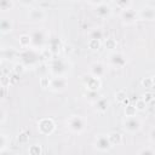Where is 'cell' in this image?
<instances>
[{
	"mask_svg": "<svg viewBox=\"0 0 155 155\" xmlns=\"http://www.w3.org/2000/svg\"><path fill=\"white\" fill-rule=\"evenodd\" d=\"M50 71L54 78L65 76L69 71V64L65 59L59 57H53L50 61Z\"/></svg>",
	"mask_w": 155,
	"mask_h": 155,
	"instance_id": "6da1fadb",
	"label": "cell"
},
{
	"mask_svg": "<svg viewBox=\"0 0 155 155\" xmlns=\"http://www.w3.org/2000/svg\"><path fill=\"white\" fill-rule=\"evenodd\" d=\"M67 128L73 133H82L86 128V120L80 115H70L65 120Z\"/></svg>",
	"mask_w": 155,
	"mask_h": 155,
	"instance_id": "7a4b0ae2",
	"label": "cell"
},
{
	"mask_svg": "<svg viewBox=\"0 0 155 155\" xmlns=\"http://www.w3.org/2000/svg\"><path fill=\"white\" fill-rule=\"evenodd\" d=\"M36 127L40 134L42 136H50L56 130V124L51 117H42L36 122Z\"/></svg>",
	"mask_w": 155,
	"mask_h": 155,
	"instance_id": "3957f363",
	"label": "cell"
},
{
	"mask_svg": "<svg viewBox=\"0 0 155 155\" xmlns=\"http://www.w3.org/2000/svg\"><path fill=\"white\" fill-rule=\"evenodd\" d=\"M81 82H82V85L87 88V91H90V92H98L99 88L102 87V81H101V79L92 76L90 73L82 75Z\"/></svg>",
	"mask_w": 155,
	"mask_h": 155,
	"instance_id": "277c9868",
	"label": "cell"
},
{
	"mask_svg": "<svg viewBox=\"0 0 155 155\" xmlns=\"http://www.w3.org/2000/svg\"><path fill=\"white\" fill-rule=\"evenodd\" d=\"M122 128L125 132L127 133H137L142 130V121L137 117V116H133V117H125L124 122H122Z\"/></svg>",
	"mask_w": 155,
	"mask_h": 155,
	"instance_id": "5b68a950",
	"label": "cell"
},
{
	"mask_svg": "<svg viewBox=\"0 0 155 155\" xmlns=\"http://www.w3.org/2000/svg\"><path fill=\"white\" fill-rule=\"evenodd\" d=\"M40 57V52L38 53L35 48H27L24 50L22 53H21V58H22V63L25 65V64H29V65H33Z\"/></svg>",
	"mask_w": 155,
	"mask_h": 155,
	"instance_id": "8992f818",
	"label": "cell"
},
{
	"mask_svg": "<svg viewBox=\"0 0 155 155\" xmlns=\"http://www.w3.org/2000/svg\"><path fill=\"white\" fill-rule=\"evenodd\" d=\"M91 5L96 6V15L99 18H108L111 15V7L105 1H98V2H90Z\"/></svg>",
	"mask_w": 155,
	"mask_h": 155,
	"instance_id": "52a82bcc",
	"label": "cell"
},
{
	"mask_svg": "<svg viewBox=\"0 0 155 155\" xmlns=\"http://www.w3.org/2000/svg\"><path fill=\"white\" fill-rule=\"evenodd\" d=\"M111 143L109 140L108 134H98L94 138V148L99 151H108L111 149Z\"/></svg>",
	"mask_w": 155,
	"mask_h": 155,
	"instance_id": "ba28073f",
	"label": "cell"
},
{
	"mask_svg": "<svg viewBox=\"0 0 155 155\" xmlns=\"http://www.w3.org/2000/svg\"><path fill=\"white\" fill-rule=\"evenodd\" d=\"M120 18H121V21H122L124 24L130 25V24H133L139 17H138V12H137L136 10H133V8L130 7V8H127V10L121 11Z\"/></svg>",
	"mask_w": 155,
	"mask_h": 155,
	"instance_id": "9c48e42d",
	"label": "cell"
},
{
	"mask_svg": "<svg viewBox=\"0 0 155 155\" xmlns=\"http://www.w3.org/2000/svg\"><path fill=\"white\" fill-rule=\"evenodd\" d=\"M109 63L115 68H124L127 64V59L121 52H113L109 56Z\"/></svg>",
	"mask_w": 155,
	"mask_h": 155,
	"instance_id": "30bf717a",
	"label": "cell"
},
{
	"mask_svg": "<svg viewBox=\"0 0 155 155\" xmlns=\"http://www.w3.org/2000/svg\"><path fill=\"white\" fill-rule=\"evenodd\" d=\"M46 17V13L42 8L40 7H31L29 8L28 11V18L30 22L33 23H39V22H42Z\"/></svg>",
	"mask_w": 155,
	"mask_h": 155,
	"instance_id": "8fae6325",
	"label": "cell"
},
{
	"mask_svg": "<svg viewBox=\"0 0 155 155\" xmlns=\"http://www.w3.org/2000/svg\"><path fill=\"white\" fill-rule=\"evenodd\" d=\"M68 87V79L65 76H61V78H53L51 79V86L50 88L53 92H62Z\"/></svg>",
	"mask_w": 155,
	"mask_h": 155,
	"instance_id": "7c38bea8",
	"label": "cell"
},
{
	"mask_svg": "<svg viewBox=\"0 0 155 155\" xmlns=\"http://www.w3.org/2000/svg\"><path fill=\"white\" fill-rule=\"evenodd\" d=\"M30 36H31V46H33V48H38V47H41L42 45H44V42H45V40H46V35H45V33L41 30V29H39V30H34L31 34H30Z\"/></svg>",
	"mask_w": 155,
	"mask_h": 155,
	"instance_id": "4fadbf2b",
	"label": "cell"
},
{
	"mask_svg": "<svg viewBox=\"0 0 155 155\" xmlns=\"http://www.w3.org/2000/svg\"><path fill=\"white\" fill-rule=\"evenodd\" d=\"M138 17L143 21H155V7L153 6H144L139 10Z\"/></svg>",
	"mask_w": 155,
	"mask_h": 155,
	"instance_id": "5bb4252c",
	"label": "cell"
},
{
	"mask_svg": "<svg viewBox=\"0 0 155 155\" xmlns=\"http://www.w3.org/2000/svg\"><path fill=\"white\" fill-rule=\"evenodd\" d=\"M90 74L92 76H94V78H98V79L104 76V74H105V65H104V63H102V62L92 63L91 67H90Z\"/></svg>",
	"mask_w": 155,
	"mask_h": 155,
	"instance_id": "9a60e30c",
	"label": "cell"
},
{
	"mask_svg": "<svg viewBox=\"0 0 155 155\" xmlns=\"http://www.w3.org/2000/svg\"><path fill=\"white\" fill-rule=\"evenodd\" d=\"M94 108L98 113H105L109 108V99L107 97H99L94 101Z\"/></svg>",
	"mask_w": 155,
	"mask_h": 155,
	"instance_id": "2e32d148",
	"label": "cell"
},
{
	"mask_svg": "<svg viewBox=\"0 0 155 155\" xmlns=\"http://www.w3.org/2000/svg\"><path fill=\"white\" fill-rule=\"evenodd\" d=\"M12 28H13V24L12 22L8 19V18H2L0 21V31L2 34H8L12 31Z\"/></svg>",
	"mask_w": 155,
	"mask_h": 155,
	"instance_id": "e0dca14e",
	"label": "cell"
},
{
	"mask_svg": "<svg viewBox=\"0 0 155 155\" xmlns=\"http://www.w3.org/2000/svg\"><path fill=\"white\" fill-rule=\"evenodd\" d=\"M108 137H109V140H110V143H111V145L114 147V145H120L121 143H122V134L121 133H119V132H116V131H113V132H110V133H108Z\"/></svg>",
	"mask_w": 155,
	"mask_h": 155,
	"instance_id": "ac0fdd59",
	"label": "cell"
},
{
	"mask_svg": "<svg viewBox=\"0 0 155 155\" xmlns=\"http://www.w3.org/2000/svg\"><path fill=\"white\" fill-rule=\"evenodd\" d=\"M18 42H19V46L24 50L29 48L31 46V36L29 34H22L19 38H18Z\"/></svg>",
	"mask_w": 155,
	"mask_h": 155,
	"instance_id": "d6986e66",
	"label": "cell"
},
{
	"mask_svg": "<svg viewBox=\"0 0 155 155\" xmlns=\"http://www.w3.org/2000/svg\"><path fill=\"white\" fill-rule=\"evenodd\" d=\"M61 47H62V42H61L59 39L53 38V39H51V40L48 41V50H50L53 54L58 53V51L61 50Z\"/></svg>",
	"mask_w": 155,
	"mask_h": 155,
	"instance_id": "ffe728a7",
	"label": "cell"
},
{
	"mask_svg": "<svg viewBox=\"0 0 155 155\" xmlns=\"http://www.w3.org/2000/svg\"><path fill=\"white\" fill-rule=\"evenodd\" d=\"M16 51L13 50V47H8V48H5V47H2V50H1V56H2V58L4 59H10V61H12L15 57H16Z\"/></svg>",
	"mask_w": 155,
	"mask_h": 155,
	"instance_id": "44dd1931",
	"label": "cell"
},
{
	"mask_svg": "<svg viewBox=\"0 0 155 155\" xmlns=\"http://www.w3.org/2000/svg\"><path fill=\"white\" fill-rule=\"evenodd\" d=\"M8 145H10V136L1 133V136H0V151L7 150Z\"/></svg>",
	"mask_w": 155,
	"mask_h": 155,
	"instance_id": "7402d4cb",
	"label": "cell"
},
{
	"mask_svg": "<svg viewBox=\"0 0 155 155\" xmlns=\"http://www.w3.org/2000/svg\"><path fill=\"white\" fill-rule=\"evenodd\" d=\"M15 6V2L12 0H2L0 1V11L1 12H6L8 10H12Z\"/></svg>",
	"mask_w": 155,
	"mask_h": 155,
	"instance_id": "603a6c76",
	"label": "cell"
},
{
	"mask_svg": "<svg viewBox=\"0 0 155 155\" xmlns=\"http://www.w3.org/2000/svg\"><path fill=\"white\" fill-rule=\"evenodd\" d=\"M116 46H117V41H116L114 38H108V39H105V41H104V47H105L107 50L114 51V50L116 48Z\"/></svg>",
	"mask_w": 155,
	"mask_h": 155,
	"instance_id": "cb8c5ba5",
	"label": "cell"
},
{
	"mask_svg": "<svg viewBox=\"0 0 155 155\" xmlns=\"http://www.w3.org/2000/svg\"><path fill=\"white\" fill-rule=\"evenodd\" d=\"M28 154L29 155H41L42 154V148L40 144H33L28 148Z\"/></svg>",
	"mask_w": 155,
	"mask_h": 155,
	"instance_id": "d4e9b609",
	"label": "cell"
},
{
	"mask_svg": "<svg viewBox=\"0 0 155 155\" xmlns=\"http://www.w3.org/2000/svg\"><path fill=\"white\" fill-rule=\"evenodd\" d=\"M103 35H104V33H103V30L99 29V28L92 29V30L90 31V39H94V40H99V41H101V39L103 38Z\"/></svg>",
	"mask_w": 155,
	"mask_h": 155,
	"instance_id": "484cf974",
	"label": "cell"
},
{
	"mask_svg": "<svg viewBox=\"0 0 155 155\" xmlns=\"http://www.w3.org/2000/svg\"><path fill=\"white\" fill-rule=\"evenodd\" d=\"M124 113H125L126 117H133L137 114V109H136L134 104H128L127 107H125V111Z\"/></svg>",
	"mask_w": 155,
	"mask_h": 155,
	"instance_id": "4316f807",
	"label": "cell"
},
{
	"mask_svg": "<svg viewBox=\"0 0 155 155\" xmlns=\"http://www.w3.org/2000/svg\"><path fill=\"white\" fill-rule=\"evenodd\" d=\"M12 71H13V74H16V75H22L24 71H25V65L22 63V62H19V63H16L15 65H13V68H12Z\"/></svg>",
	"mask_w": 155,
	"mask_h": 155,
	"instance_id": "83f0119b",
	"label": "cell"
},
{
	"mask_svg": "<svg viewBox=\"0 0 155 155\" xmlns=\"http://www.w3.org/2000/svg\"><path fill=\"white\" fill-rule=\"evenodd\" d=\"M114 97H115V101L117 102V103H122L126 98H127V94H126V91H124V90H119V91H116L115 93H114Z\"/></svg>",
	"mask_w": 155,
	"mask_h": 155,
	"instance_id": "f1b7e54d",
	"label": "cell"
},
{
	"mask_svg": "<svg viewBox=\"0 0 155 155\" xmlns=\"http://www.w3.org/2000/svg\"><path fill=\"white\" fill-rule=\"evenodd\" d=\"M87 46L92 51H98L101 48V41L99 40H94V39H90L88 42H87Z\"/></svg>",
	"mask_w": 155,
	"mask_h": 155,
	"instance_id": "f546056e",
	"label": "cell"
},
{
	"mask_svg": "<svg viewBox=\"0 0 155 155\" xmlns=\"http://www.w3.org/2000/svg\"><path fill=\"white\" fill-rule=\"evenodd\" d=\"M53 53L48 50V48H42L41 51H40V58H42V59H46V61H51L52 58H53Z\"/></svg>",
	"mask_w": 155,
	"mask_h": 155,
	"instance_id": "4dcf8cb0",
	"label": "cell"
},
{
	"mask_svg": "<svg viewBox=\"0 0 155 155\" xmlns=\"http://www.w3.org/2000/svg\"><path fill=\"white\" fill-rule=\"evenodd\" d=\"M116 6L120 8V10H127L132 6V2L128 1V0H121V1H116Z\"/></svg>",
	"mask_w": 155,
	"mask_h": 155,
	"instance_id": "1f68e13d",
	"label": "cell"
},
{
	"mask_svg": "<svg viewBox=\"0 0 155 155\" xmlns=\"http://www.w3.org/2000/svg\"><path fill=\"white\" fill-rule=\"evenodd\" d=\"M147 105H148V104H147L142 98L137 99V101H136V104H134V107H136L137 111H144V110L147 109Z\"/></svg>",
	"mask_w": 155,
	"mask_h": 155,
	"instance_id": "d6a6232c",
	"label": "cell"
},
{
	"mask_svg": "<svg viewBox=\"0 0 155 155\" xmlns=\"http://www.w3.org/2000/svg\"><path fill=\"white\" fill-rule=\"evenodd\" d=\"M142 86L144 88H154V82H153V78H144L140 81Z\"/></svg>",
	"mask_w": 155,
	"mask_h": 155,
	"instance_id": "836d02e7",
	"label": "cell"
},
{
	"mask_svg": "<svg viewBox=\"0 0 155 155\" xmlns=\"http://www.w3.org/2000/svg\"><path fill=\"white\" fill-rule=\"evenodd\" d=\"M28 140H29V133L25 132V131H22L18 134V142L22 143V144H24V143H28Z\"/></svg>",
	"mask_w": 155,
	"mask_h": 155,
	"instance_id": "e575fe53",
	"label": "cell"
},
{
	"mask_svg": "<svg viewBox=\"0 0 155 155\" xmlns=\"http://www.w3.org/2000/svg\"><path fill=\"white\" fill-rule=\"evenodd\" d=\"M40 86L42 88H50V86H51V79L47 78V76H42L40 79Z\"/></svg>",
	"mask_w": 155,
	"mask_h": 155,
	"instance_id": "d590c367",
	"label": "cell"
},
{
	"mask_svg": "<svg viewBox=\"0 0 155 155\" xmlns=\"http://www.w3.org/2000/svg\"><path fill=\"white\" fill-rule=\"evenodd\" d=\"M137 155H155V150L150 147H147V148H143L138 151Z\"/></svg>",
	"mask_w": 155,
	"mask_h": 155,
	"instance_id": "8d00e7d4",
	"label": "cell"
},
{
	"mask_svg": "<svg viewBox=\"0 0 155 155\" xmlns=\"http://www.w3.org/2000/svg\"><path fill=\"white\" fill-rule=\"evenodd\" d=\"M142 99L148 104V103H150V102L154 101V94H153L151 92H145V93L142 96Z\"/></svg>",
	"mask_w": 155,
	"mask_h": 155,
	"instance_id": "74e56055",
	"label": "cell"
},
{
	"mask_svg": "<svg viewBox=\"0 0 155 155\" xmlns=\"http://www.w3.org/2000/svg\"><path fill=\"white\" fill-rule=\"evenodd\" d=\"M11 85V80H10V76H7V75H2L1 76V86L2 87H7V86H10Z\"/></svg>",
	"mask_w": 155,
	"mask_h": 155,
	"instance_id": "f35d334b",
	"label": "cell"
},
{
	"mask_svg": "<svg viewBox=\"0 0 155 155\" xmlns=\"http://www.w3.org/2000/svg\"><path fill=\"white\" fill-rule=\"evenodd\" d=\"M10 80H11V85H15V84H17L19 81V75L13 74L12 76H10Z\"/></svg>",
	"mask_w": 155,
	"mask_h": 155,
	"instance_id": "ab89813d",
	"label": "cell"
},
{
	"mask_svg": "<svg viewBox=\"0 0 155 155\" xmlns=\"http://www.w3.org/2000/svg\"><path fill=\"white\" fill-rule=\"evenodd\" d=\"M6 90H7V87H2V86H1V92H0V97H1V98H5V97H6V93H7Z\"/></svg>",
	"mask_w": 155,
	"mask_h": 155,
	"instance_id": "60d3db41",
	"label": "cell"
},
{
	"mask_svg": "<svg viewBox=\"0 0 155 155\" xmlns=\"http://www.w3.org/2000/svg\"><path fill=\"white\" fill-rule=\"evenodd\" d=\"M6 120V113L5 110H1V120H0V124H4Z\"/></svg>",
	"mask_w": 155,
	"mask_h": 155,
	"instance_id": "b9f144b4",
	"label": "cell"
},
{
	"mask_svg": "<svg viewBox=\"0 0 155 155\" xmlns=\"http://www.w3.org/2000/svg\"><path fill=\"white\" fill-rule=\"evenodd\" d=\"M0 155H15L12 151H10V149H7V150H2V151H0Z\"/></svg>",
	"mask_w": 155,
	"mask_h": 155,
	"instance_id": "7bdbcfd3",
	"label": "cell"
},
{
	"mask_svg": "<svg viewBox=\"0 0 155 155\" xmlns=\"http://www.w3.org/2000/svg\"><path fill=\"white\" fill-rule=\"evenodd\" d=\"M121 104H122L124 107H127L128 104H131V102H130V99H128V98H126V99H125V101H124V102H122Z\"/></svg>",
	"mask_w": 155,
	"mask_h": 155,
	"instance_id": "ee69618b",
	"label": "cell"
},
{
	"mask_svg": "<svg viewBox=\"0 0 155 155\" xmlns=\"http://www.w3.org/2000/svg\"><path fill=\"white\" fill-rule=\"evenodd\" d=\"M151 138H154V139H155V130L151 132Z\"/></svg>",
	"mask_w": 155,
	"mask_h": 155,
	"instance_id": "f6af8a7d",
	"label": "cell"
},
{
	"mask_svg": "<svg viewBox=\"0 0 155 155\" xmlns=\"http://www.w3.org/2000/svg\"><path fill=\"white\" fill-rule=\"evenodd\" d=\"M153 78V82H154V88H155V75L154 76H151Z\"/></svg>",
	"mask_w": 155,
	"mask_h": 155,
	"instance_id": "bcb514c9",
	"label": "cell"
},
{
	"mask_svg": "<svg viewBox=\"0 0 155 155\" xmlns=\"http://www.w3.org/2000/svg\"><path fill=\"white\" fill-rule=\"evenodd\" d=\"M153 94H154V99H155V93H153Z\"/></svg>",
	"mask_w": 155,
	"mask_h": 155,
	"instance_id": "7dc6e473",
	"label": "cell"
}]
</instances>
